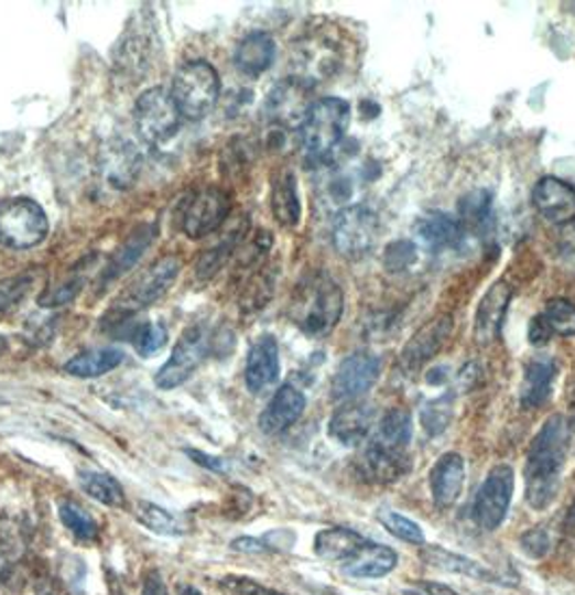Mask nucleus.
Segmentation results:
<instances>
[{
  "label": "nucleus",
  "instance_id": "obj_33",
  "mask_svg": "<svg viewBox=\"0 0 575 595\" xmlns=\"http://www.w3.org/2000/svg\"><path fill=\"white\" fill-rule=\"evenodd\" d=\"M78 480H80V487L85 489V494L91 496L94 500H98L107 507H123V502H126L123 487L113 476L105 475V473H80Z\"/></svg>",
  "mask_w": 575,
  "mask_h": 595
},
{
  "label": "nucleus",
  "instance_id": "obj_40",
  "mask_svg": "<svg viewBox=\"0 0 575 595\" xmlns=\"http://www.w3.org/2000/svg\"><path fill=\"white\" fill-rule=\"evenodd\" d=\"M83 289V278H69V280H63L58 282L57 286L48 289L42 298L40 303L44 307H53V305H61V303H69L72 299L76 298Z\"/></svg>",
  "mask_w": 575,
  "mask_h": 595
},
{
  "label": "nucleus",
  "instance_id": "obj_13",
  "mask_svg": "<svg viewBox=\"0 0 575 595\" xmlns=\"http://www.w3.org/2000/svg\"><path fill=\"white\" fill-rule=\"evenodd\" d=\"M381 375V359L368 351L345 357L332 381V397L336 401H357L377 383Z\"/></svg>",
  "mask_w": 575,
  "mask_h": 595
},
{
  "label": "nucleus",
  "instance_id": "obj_38",
  "mask_svg": "<svg viewBox=\"0 0 575 595\" xmlns=\"http://www.w3.org/2000/svg\"><path fill=\"white\" fill-rule=\"evenodd\" d=\"M132 345L139 351V356H154L167 345V327L163 323H145L134 332Z\"/></svg>",
  "mask_w": 575,
  "mask_h": 595
},
{
  "label": "nucleus",
  "instance_id": "obj_22",
  "mask_svg": "<svg viewBox=\"0 0 575 595\" xmlns=\"http://www.w3.org/2000/svg\"><path fill=\"white\" fill-rule=\"evenodd\" d=\"M465 483V464L459 453L442 455L431 470V491L437 507L448 509L459 500Z\"/></svg>",
  "mask_w": 575,
  "mask_h": 595
},
{
  "label": "nucleus",
  "instance_id": "obj_45",
  "mask_svg": "<svg viewBox=\"0 0 575 595\" xmlns=\"http://www.w3.org/2000/svg\"><path fill=\"white\" fill-rule=\"evenodd\" d=\"M415 260V247L411 242H392L388 247V253H386V264L397 271V269H404L406 264H411Z\"/></svg>",
  "mask_w": 575,
  "mask_h": 595
},
{
  "label": "nucleus",
  "instance_id": "obj_2",
  "mask_svg": "<svg viewBox=\"0 0 575 595\" xmlns=\"http://www.w3.org/2000/svg\"><path fill=\"white\" fill-rule=\"evenodd\" d=\"M221 83L217 69L208 61H188L173 76L172 98L186 119H204L219 102Z\"/></svg>",
  "mask_w": 575,
  "mask_h": 595
},
{
  "label": "nucleus",
  "instance_id": "obj_36",
  "mask_svg": "<svg viewBox=\"0 0 575 595\" xmlns=\"http://www.w3.org/2000/svg\"><path fill=\"white\" fill-rule=\"evenodd\" d=\"M552 332V336L569 338L575 336V305L567 299H550L541 314Z\"/></svg>",
  "mask_w": 575,
  "mask_h": 595
},
{
  "label": "nucleus",
  "instance_id": "obj_12",
  "mask_svg": "<svg viewBox=\"0 0 575 595\" xmlns=\"http://www.w3.org/2000/svg\"><path fill=\"white\" fill-rule=\"evenodd\" d=\"M377 237H379V219L364 204L346 206L334 221V232H332L334 245L338 253H343L350 260L368 253Z\"/></svg>",
  "mask_w": 575,
  "mask_h": 595
},
{
  "label": "nucleus",
  "instance_id": "obj_43",
  "mask_svg": "<svg viewBox=\"0 0 575 595\" xmlns=\"http://www.w3.org/2000/svg\"><path fill=\"white\" fill-rule=\"evenodd\" d=\"M521 548H523V552L528 556L543 559L552 548V539H550V533L545 529L536 527V529H532V531H528L525 536L521 537Z\"/></svg>",
  "mask_w": 575,
  "mask_h": 595
},
{
  "label": "nucleus",
  "instance_id": "obj_49",
  "mask_svg": "<svg viewBox=\"0 0 575 595\" xmlns=\"http://www.w3.org/2000/svg\"><path fill=\"white\" fill-rule=\"evenodd\" d=\"M422 589L426 595H460L442 583H422Z\"/></svg>",
  "mask_w": 575,
  "mask_h": 595
},
{
  "label": "nucleus",
  "instance_id": "obj_1",
  "mask_svg": "<svg viewBox=\"0 0 575 595\" xmlns=\"http://www.w3.org/2000/svg\"><path fill=\"white\" fill-rule=\"evenodd\" d=\"M569 448V424L561 414L547 418L534 435L525 457V498L536 511L547 509L558 491Z\"/></svg>",
  "mask_w": 575,
  "mask_h": 595
},
{
  "label": "nucleus",
  "instance_id": "obj_9",
  "mask_svg": "<svg viewBox=\"0 0 575 595\" xmlns=\"http://www.w3.org/2000/svg\"><path fill=\"white\" fill-rule=\"evenodd\" d=\"M314 85L301 76H290L280 80L267 96L264 113L271 119V123L284 128V130H301L305 118L316 102Z\"/></svg>",
  "mask_w": 575,
  "mask_h": 595
},
{
  "label": "nucleus",
  "instance_id": "obj_44",
  "mask_svg": "<svg viewBox=\"0 0 575 595\" xmlns=\"http://www.w3.org/2000/svg\"><path fill=\"white\" fill-rule=\"evenodd\" d=\"M221 587L234 595H282L278 592H271V589L262 587L260 583L245 578V576H228L221 581Z\"/></svg>",
  "mask_w": 575,
  "mask_h": 595
},
{
  "label": "nucleus",
  "instance_id": "obj_29",
  "mask_svg": "<svg viewBox=\"0 0 575 595\" xmlns=\"http://www.w3.org/2000/svg\"><path fill=\"white\" fill-rule=\"evenodd\" d=\"M417 237L422 238L431 249L453 247L463 237L459 221L446 213H428L417 221Z\"/></svg>",
  "mask_w": 575,
  "mask_h": 595
},
{
  "label": "nucleus",
  "instance_id": "obj_42",
  "mask_svg": "<svg viewBox=\"0 0 575 595\" xmlns=\"http://www.w3.org/2000/svg\"><path fill=\"white\" fill-rule=\"evenodd\" d=\"M489 206H491V197L485 193V191H478V193H471L467 195L463 202H460V215L465 221H482L489 213Z\"/></svg>",
  "mask_w": 575,
  "mask_h": 595
},
{
  "label": "nucleus",
  "instance_id": "obj_46",
  "mask_svg": "<svg viewBox=\"0 0 575 595\" xmlns=\"http://www.w3.org/2000/svg\"><path fill=\"white\" fill-rule=\"evenodd\" d=\"M528 336H530V343L534 347H541V345H545L552 338V332H550V327H547V323H545V318L541 314L530 321Z\"/></svg>",
  "mask_w": 575,
  "mask_h": 595
},
{
  "label": "nucleus",
  "instance_id": "obj_39",
  "mask_svg": "<svg viewBox=\"0 0 575 595\" xmlns=\"http://www.w3.org/2000/svg\"><path fill=\"white\" fill-rule=\"evenodd\" d=\"M420 418H422V426L431 435L442 433L451 424V418H453V394H444V397L431 401L428 405H424Z\"/></svg>",
  "mask_w": 575,
  "mask_h": 595
},
{
  "label": "nucleus",
  "instance_id": "obj_4",
  "mask_svg": "<svg viewBox=\"0 0 575 595\" xmlns=\"http://www.w3.org/2000/svg\"><path fill=\"white\" fill-rule=\"evenodd\" d=\"M182 269V262L177 256L167 253L145 267L119 295L109 314H113L119 321L126 316H132L152 303H156L173 286Z\"/></svg>",
  "mask_w": 575,
  "mask_h": 595
},
{
  "label": "nucleus",
  "instance_id": "obj_26",
  "mask_svg": "<svg viewBox=\"0 0 575 595\" xmlns=\"http://www.w3.org/2000/svg\"><path fill=\"white\" fill-rule=\"evenodd\" d=\"M271 208L273 217L280 226L284 228H296L301 221V197H299V186L296 178L290 170L280 172L273 180V191H271Z\"/></svg>",
  "mask_w": 575,
  "mask_h": 595
},
{
  "label": "nucleus",
  "instance_id": "obj_14",
  "mask_svg": "<svg viewBox=\"0 0 575 595\" xmlns=\"http://www.w3.org/2000/svg\"><path fill=\"white\" fill-rule=\"evenodd\" d=\"M534 208L552 224L565 226L575 219V186L567 180L545 176L532 188Z\"/></svg>",
  "mask_w": 575,
  "mask_h": 595
},
{
  "label": "nucleus",
  "instance_id": "obj_21",
  "mask_svg": "<svg viewBox=\"0 0 575 595\" xmlns=\"http://www.w3.org/2000/svg\"><path fill=\"white\" fill-rule=\"evenodd\" d=\"M372 408L361 401H346L329 420V435L345 446H359L372 426Z\"/></svg>",
  "mask_w": 575,
  "mask_h": 595
},
{
  "label": "nucleus",
  "instance_id": "obj_41",
  "mask_svg": "<svg viewBox=\"0 0 575 595\" xmlns=\"http://www.w3.org/2000/svg\"><path fill=\"white\" fill-rule=\"evenodd\" d=\"M29 286H31V275L0 280V312H4L7 307L15 305L20 299L24 298Z\"/></svg>",
  "mask_w": 575,
  "mask_h": 595
},
{
  "label": "nucleus",
  "instance_id": "obj_7",
  "mask_svg": "<svg viewBox=\"0 0 575 595\" xmlns=\"http://www.w3.org/2000/svg\"><path fill=\"white\" fill-rule=\"evenodd\" d=\"M210 343H213V332L206 321H195L193 325H188L177 338L170 359L156 372L154 377L156 386L161 390H173L182 386L206 359Z\"/></svg>",
  "mask_w": 575,
  "mask_h": 595
},
{
  "label": "nucleus",
  "instance_id": "obj_20",
  "mask_svg": "<svg viewBox=\"0 0 575 595\" xmlns=\"http://www.w3.org/2000/svg\"><path fill=\"white\" fill-rule=\"evenodd\" d=\"M399 563V554L390 545H379L368 541L355 556L343 565V574L348 578L375 581L388 576Z\"/></svg>",
  "mask_w": 575,
  "mask_h": 595
},
{
  "label": "nucleus",
  "instance_id": "obj_24",
  "mask_svg": "<svg viewBox=\"0 0 575 595\" xmlns=\"http://www.w3.org/2000/svg\"><path fill=\"white\" fill-rule=\"evenodd\" d=\"M275 42L269 33L256 31L242 37L234 51V65L247 76H260L275 61Z\"/></svg>",
  "mask_w": 575,
  "mask_h": 595
},
{
  "label": "nucleus",
  "instance_id": "obj_32",
  "mask_svg": "<svg viewBox=\"0 0 575 595\" xmlns=\"http://www.w3.org/2000/svg\"><path fill=\"white\" fill-rule=\"evenodd\" d=\"M134 516L145 529H150L159 536H184L188 531V524L182 520V516L172 513L154 502L141 500L134 509Z\"/></svg>",
  "mask_w": 575,
  "mask_h": 595
},
{
  "label": "nucleus",
  "instance_id": "obj_51",
  "mask_svg": "<svg viewBox=\"0 0 575 595\" xmlns=\"http://www.w3.org/2000/svg\"><path fill=\"white\" fill-rule=\"evenodd\" d=\"M567 524H569V527H574L575 524V498L574 502H572V509H569V513H567Z\"/></svg>",
  "mask_w": 575,
  "mask_h": 595
},
{
  "label": "nucleus",
  "instance_id": "obj_8",
  "mask_svg": "<svg viewBox=\"0 0 575 595\" xmlns=\"http://www.w3.org/2000/svg\"><path fill=\"white\" fill-rule=\"evenodd\" d=\"M230 197L224 188L206 186L191 193L177 215L180 230L193 240L217 232L230 215Z\"/></svg>",
  "mask_w": 575,
  "mask_h": 595
},
{
  "label": "nucleus",
  "instance_id": "obj_37",
  "mask_svg": "<svg viewBox=\"0 0 575 595\" xmlns=\"http://www.w3.org/2000/svg\"><path fill=\"white\" fill-rule=\"evenodd\" d=\"M377 518L383 524V529L388 533H392L397 539H403V541L411 543V545H424V533H422V529L413 520L404 518V516L392 511V509H379Z\"/></svg>",
  "mask_w": 575,
  "mask_h": 595
},
{
  "label": "nucleus",
  "instance_id": "obj_52",
  "mask_svg": "<svg viewBox=\"0 0 575 595\" xmlns=\"http://www.w3.org/2000/svg\"><path fill=\"white\" fill-rule=\"evenodd\" d=\"M177 595H202V594H199V592H197L195 587H182V589H180V594Z\"/></svg>",
  "mask_w": 575,
  "mask_h": 595
},
{
  "label": "nucleus",
  "instance_id": "obj_23",
  "mask_svg": "<svg viewBox=\"0 0 575 595\" xmlns=\"http://www.w3.org/2000/svg\"><path fill=\"white\" fill-rule=\"evenodd\" d=\"M152 240H154V228L152 226L137 228L130 237L123 240L121 247H117L116 253L107 262V267H105V271L100 275V286L105 289V286H109L116 280H119L123 273H128L141 260V256L148 251Z\"/></svg>",
  "mask_w": 575,
  "mask_h": 595
},
{
  "label": "nucleus",
  "instance_id": "obj_35",
  "mask_svg": "<svg viewBox=\"0 0 575 595\" xmlns=\"http://www.w3.org/2000/svg\"><path fill=\"white\" fill-rule=\"evenodd\" d=\"M240 240H242V230H231L230 237L224 238L221 242L210 247L206 253H202V258L197 260V267H195L199 280L215 278Z\"/></svg>",
  "mask_w": 575,
  "mask_h": 595
},
{
  "label": "nucleus",
  "instance_id": "obj_28",
  "mask_svg": "<svg viewBox=\"0 0 575 595\" xmlns=\"http://www.w3.org/2000/svg\"><path fill=\"white\" fill-rule=\"evenodd\" d=\"M420 554L428 565H433L437 570L455 572V574H463V576L478 578V581H496V576L487 567H482L480 563H476V561H471L467 556L455 554L451 550H444L440 545H422Z\"/></svg>",
  "mask_w": 575,
  "mask_h": 595
},
{
  "label": "nucleus",
  "instance_id": "obj_19",
  "mask_svg": "<svg viewBox=\"0 0 575 595\" xmlns=\"http://www.w3.org/2000/svg\"><path fill=\"white\" fill-rule=\"evenodd\" d=\"M303 412H305V394L299 388L284 383L273 394L267 410L260 414V429L269 435L284 433L303 416Z\"/></svg>",
  "mask_w": 575,
  "mask_h": 595
},
{
  "label": "nucleus",
  "instance_id": "obj_50",
  "mask_svg": "<svg viewBox=\"0 0 575 595\" xmlns=\"http://www.w3.org/2000/svg\"><path fill=\"white\" fill-rule=\"evenodd\" d=\"M191 455H193L195 462H199L202 466H208L210 470H219V468H221V462H215L210 455H202V453H197V451H191Z\"/></svg>",
  "mask_w": 575,
  "mask_h": 595
},
{
  "label": "nucleus",
  "instance_id": "obj_11",
  "mask_svg": "<svg viewBox=\"0 0 575 595\" xmlns=\"http://www.w3.org/2000/svg\"><path fill=\"white\" fill-rule=\"evenodd\" d=\"M516 476L511 466H496L482 480L474 500V520L485 531H496L511 507Z\"/></svg>",
  "mask_w": 575,
  "mask_h": 595
},
{
  "label": "nucleus",
  "instance_id": "obj_53",
  "mask_svg": "<svg viewBox=\"0 0 575 595\" xmlns=\"http://www.w3.org/2000/svg\"><path fill=\"white\" fill-rule=\"evenodd\" d=\"M42 595H53V594H42Z\"/></svg>",
  "mask_w": 575,
  "mask_h": 595
},
{
  "label": "nucleus",
  "instance_id": "obj_5",
  "mask_svg": "<svg viewBox=\"0 0 575 595\" xmlns=\"http://www.w3.org/2000/svg\"><path fill=\"white\" fill-rule=\"evenodd\" d=\"M51 232L44 208L29 197L0 199V247L24 251L42 245Z\"/></svg>",
  "mask_w": 575,
  "mask_h": 595
},
{
  "label": "nucleus",
  "instance_id": "obj_15",
  "mask_svg": "<svg viewBox=\"0 0 575 595\" xmlns=\"http://www.w3.org/2000/svg\"><path fill=\"white\" fill-rule=\"evenodd\" d=\"M511 299H513V286L507 280L496 282L485 293V298L476 310V323H474V334L480 345H491L493 340L500 338Z\"/></svg>",
  "mask_w": 575,
  "mask_h": 595
},
{
  "label": "nucleus",
  "instance_id": "obj_17",
  "mask_svg": "<svg viewBox=\"0 0 575 595\" xmlns=\"http://www.w3.org/2000/svg\"><path fill=\"white\" fill-rule=\"evenodd\" d=\"M280 377V347L271 334L260 336L249 349L245 364V383L249 392L260 394L269 390Z\"/></svg>",
  "mask_w": 575,
  "mask_h": 595
},
{
  "label": "nucleus",
  "instance_id": "obj_10",
  "mask_svg": "<svg viewBox=\"0 0 575 595\" xmlns=\"http://www.w3.org/2000/svg\"><path fill=\"white\" fill-rule=\"evenodd\" d=\"M180 111L173 102L172 91L163 87L148 89L134 105V123L148 143H161L175 134L180 126Z\"/></svg>",
  "mask_w": 575,
  "mask_h": 595
},
{
  "label": "nucleus",
  "instance_id": "obj_16",
  "mask_svg": "<svg viewBox=\"0 0 575 595\" xmlns=\"http://www.w3.org/2000/svg\"><path fill=\"white\" fill-rule=\"evenodd\" d=\"M453 318L451 316H435L431 318L424 327H420L411 340L406 343V347L403 349L404 368L411 372V370H417L422 368L428 359L437 356L442 351V347L446 345V340L451 338L453 334Z\"/></svg>",
  "mask_w": 575,
  "mask_h": 595
},
{
  "label": "nucleus",
  "instance_id": "obj_31",
  "mask_svg": "<svg viewBox=\"0 0 575 595\" xmlns=\"http://www.w3.org/2000/svg\"><path fill=\"white\" fill-rule=\"evenodd\" d=\"M413 435V420L406 410H390L386 416L381 418L377 435L372 437V442L392 448V451H406L409 442Z\"/></svg>",
  "mask_w": 575,
  "mask_h": 595
},
{
  "label": "nucleus",
  "instance_id": "obj_25",
  "mask_svg": "<svg viewBox=\"0 0 575 595\" xmlns=\"http://www.w3.org/2000/svg\"><path fill=\"white\" fill-rule=\"evenodd\" d=\"M556 377V364L552 357H534L525 364L523 386H521V403L523 408H539L547 401L552 392V383Z\"/></svg>",
  "mask_w": 575,
  "mask_h": 595
},
{
  "label": "nucleus",
  "instance_id": "obj_6",
  "mask_svg": "<svg viewBox=\"0 0 575 595\" xmlns=\"http://www.w3.org/2000/svg\"><path fill=\"white\" fill-rule=\"evenodd\" d=\"M350 105L343 98H321L301 126V143L312 159H325L346 134Z\"/></svg>",
  "mask_w": 575,
  "mask_h": 595
},
{
  "label": "nucleus",
  "instance_id": "obj_34",
  "mask_svg": "<svg viewBox=\"0 0 575 595\" xmlns=\"http://www.w3.org/2000/svg\"><path fill=\"white\" fill-rule=\"evenodd\" d=\"M58 518H61L63 527L80 541H94L98 537L96 520L72 500H63L58 505Z\"/></svg>",
  "mask_w": 575,
  "mask_h": 595
},
{
  "label": "nucleus",
  "instance_id": "obj_3",
  "mask_svg": "<svg viewBox=\"0 0 575 595\" xmlns=\"http://www.w3.org/2000/svg\"><path fill=\"white\" fill-rule=\"evenodd\" d=\"M294 307L296 325L312 338H325L343 316L345 295L334 280L316 275L301 289Z\"/></svg>",
  "mask_w": 575,
  "mask_h": 595
},
{
  "label": "nucleus",
  "instance_id": "obj_27",
  "mask_svg": "<svg viewBox=\"0 0 575 595\" xmlns=\"http://www.w3.org/2000/svg\"><path fill=\"white\" fill-rule=\"evenodd\" d=\"M368 541L359 533L345 529V527H334L321 531L314 539V552L323 561H348L355 556Z\"/></svg>",
  "mask_w": 575,
  "mask_h": 595
},
{
  "label": "nucleus",
  "instance_id": "obj_30",
  "mask_svg": "<svg viewBox=\"0 0 575 595\" xmlns=\"http://www.w3.org/2000/svg\"><path fill=\"white\" fill-rule=\"evenodd\" d=\"M123 361V354L119 349H91V351H83L76 357H72L65 364V370L74 377L80 379H94V377H102L107 372H111L119 364Z\"/></svg>",
  "mask_w": 575,
  "mask_h": 595
},
{
  "label": "nucleus",
  "instance_id": "obj_48",
  "mask_svg": "<svg viewBox=\"0 0 575 595\" xmlns=\"http://www.w3.org/2000/svg\"><path fill=\"white\" fill-rule=\"evenodd\" d=\"M234 550H240V552H264L267 545L253 537H240L234 541Z\"/></svg>",
  "mask_w": 575,
  "mask_h": 595
},
{
  "label": "nucleus",
  "instance_id": "obj_18",
  "mask_svg": "<svg viewBox=\"0 0 575 595\" xmlns=\"http://www.w3.org/2000/svg\"><path fill=\"white\" fill-rule=\"evenodd\" d=\"M409 470V457L404 451H392L370 440L366 451L359 457V475L368 483L390 485L406 475Z\"/></svg>",
  "mask_w": 575,
  "mask_h": 595
},
{
  "label": "nucleus",
  "instance_id": "obj_47",
  "mask_svg": "<svg viewBox=\"0 0 575 595\" xmlns=\"http://www.w3.org/2000/svg\"><path fill=\"white\" fill-rule=\"evenodd\" d=\"M141 595H170L167 594V587L163 583V578L154 572L145 578V585H143V594Z\"/></svg>",
  "mask_w": 575,
  "mask_h": 595
}]
</instances>
